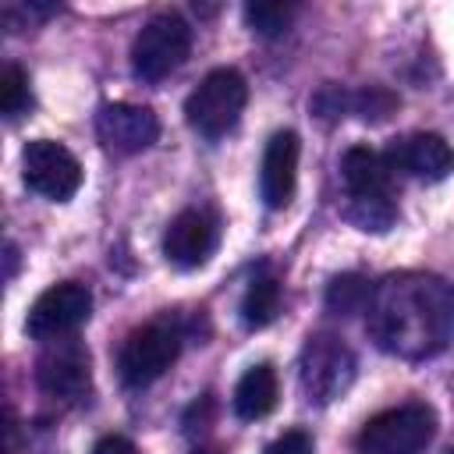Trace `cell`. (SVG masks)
Here are the masks:
<instances>
[{
	"instance_id": "1",
	"label": "cell",
	"mask_w": 454,
	"mask_h": 454,
	"mask_svg": "<svg viewBox=\"0 0 454 454\" xmlns=\"http://www.w3.org/2000/svg\"><path fill=\"white\" fill-rule=\"evenodd\" d=\"M365 330L387 355L433 358L454 340V287L433 273H390L372 287Z\"/></svg>"
},
{
	"instance_id": "2",
	"label": "cell",
	"mask_w": 454,
	"mask_h": 454,
	"mask_svg": "<svg viewBox=\"0 0 454 454\" xmlns=\"http://www.w3.org/2000/svg\"><path fill=\"white\" fill-rule=\"evenodd\" d=\"M192 53V25L177 14V11H160L153 14L135 43H131V71L138 82H163L167 74H174Z\"/></svg>"
},
{
	"instance_id": "3",
	"label": "cell",
	"mask_w": 454,
	"mask_h": 454,
	"mask_svg": "<svg viewBox=\"0 0 454 454\" xmlns=\"http://www.w3.org/2000/svg\"><path fill=\"white\" fill-rule=\"evenodd\" d=\"M436 436V411L426 401H408L372 415L358 433L362 454H422Z\"/></svg>"
},
{
	"instance_id": "4",
	"label": "cell",
	"mask_w": 454,
	"mask_h": 454,
	"mask_svg": "<svg viewBox=\"0 0 454 454\" xmlns=\"http://www.w3.org/2000/svg\"><path fill=\"white\" fill-rule=\"evenodd\" d=\"M248 103V85L234 67L209 71L184 99V117L202 138H223Z\"/></svg>"
},
{
	"instance_id": "5",
	"label": "cell",
	"mask_w": 454,
	"mask_h": 454,
	"mask_svg": "<svg viewBox=\"0 0 454 454\" xmlns=\"http://www.w3.org/2000/svg\"><path fill=\"white\" fill-rule=\"evenodd\" d=\"M181 340L184 330L170 319H156L145 323L138 330H131L117 351V372L124 380V387H149L156 383L181 355Z\"/></svg>"
},
{
	"instance_id": "6",
	"label": "cell",
	"mask_w": 454,
	"mask_h": 454,
	"mask_svg": "<svg viewBox=\"0 0 454 454\" xmlns=\"http://www.w3.org/2000/svg\"><path fill=\"white\" fill-rule=\"evenodd\" d=\"M89 316H92V291L78 280H60L32 301L25 316V333L32 340L50 344V340L74 333Z\"/></svg>"
},
{
	"instance_id": "7",
	"label": "cell",
	"mask_w": 454,
	"mask_h": 454,
	"mask_svg": "<svg viewBox=\"0 0 454 454\" xmlns=\"http://www.w3.org/2000/svg\"><path fill=\"white\" fill-rule=\"evenodd\" d=\"M355 380V355L351 348L333 333L309 337L301 351V390L316 404L337 401Z\"/></svg>"
},
{
	"instance_id": "8",
	"label": "cell",
	"mask_w": 454,
	"mask_h": 454,
	"mask_svg": "<svg viewBox=\"0 0 454 454\" xmlns=\"http://www.w3.org/2000/svg\"><path fill=\"white\" fill-rule=\"evenodd\" d=\"M21 177L28 192L50 202H67L82 188V163L67 145L53 138H32L21 153Z\"/></svg>"
},
{
	"instance_id": "9",
	"label": "cell",
	"mask_w": 454,
	"mask_h": 454,
	"mask_svg": "<svg viewBox=\"0 0 454 454\" xmlns=\"http://www.w3.org/2000/svg\"><path fill=\"white\" fill-rule=\"evenodd\" d=\"M35 383L43 394L57 401H82L92 387V358L89 348L78 340H50L35 362Z\"/></svg>"
},
{
	"instance_id": "10",
	"label": "cell",
	"mask_w": 454,
	"mask_h": 454,
	"mask_svg": "<svg viewBox=\"0 0 454 454\" xmlns=\"http://www.w3.org/2000/svg\"><path fill=\"white\" fill-rule=\"evenodd\" d=\"M99 142L117 156H135L160 138V117L138 103H103L96 114Z\"/></svg>"
},
{
	"instance_id": "11",
	"label": "cell",
	"mask_w": 454,
	"mask_h": 454,
	"mask_svg": "<svg viewBox=\"0 0 454 454\" xmlns=\"http://www.w3.org/2000/svg\"><path fill=\"white\" fill-rule=\"evenodd\" d=\"M216 220L202 209H181L167 234H163V255L177 270H199L216 252Z\"/></svg>"
},
{
	"instance_id": "12",
	"label": "cell",
	"mask_w": 454,
	"mask_h": 454,
	"mask_svg": "<svg viewBox=\"0 0 454 454\" xmlns=\"http://www.w3.org/2000/svg\"><path fill=\"white\" fill-rule=\"evenodd\" d=\"M394 170H404L419 181H443L454 170V145L436 131H415L397 138L387 149Z\"/></svg>"
},
{
	"instance_id": "13",
	"label": "cell",
	"mask_w": 454,
	"mask_h": 454,
	"mask_svg": "<svg viewBox=\"0 0 454 454\" xmlns=\"http://www.w3.org/2000/svg\"><path fill=\"white\" fill-rule=\"evenodd\" d=\"M298 156H301V142L294 131H277L266 142L259 167V195L270 209H284L291 202L298 184Z\"/></svg>"
},
{
	"instance_id": "14",
	"label": "cell",
	"mask_w": 454,
	"mask_h": 454,
	"mask_svg": "<svg viewBox=\"0 0 454 454\" xmlns=\"http://www.w3.org/2000/svg\"><path fill=\"white\" fill-rule=\"evenodd\" d=\"M340 177L351 192V199H390L394 167L383 153L369 145H351L340 156Z\"/></svg>"
},
{
	"instance_id": "15",
	"label": "cell",
	"mask_w": 454,
	"mask_h": 454,
	"mask_svg": "<svg viewBox=\"0 0 454 454\" xmlns=\"http://www.w3.org/2000/svg\"><path fill=\"white\" fill-rule=\"evenodd\" d=\"M277 394H280V387H277L273 365L259 362V365L245 369V376L238 380L234 397H231V408H234L238 419L255 422V419H266V415L277 408Z\"/></svg>"
},
{
	"instance_id": "16",
	"label": "cell",
	"mask_w": 454,
	"mask_h": 454,
	"mask_svg": "<svg viewBox=\"0 0 454 454\" xmlns=\"http://www.w3.org/2000/svg\"><path fill=\"white\" fill-rule=\"evenodd\" d=\"M277 312H280V284L273 277L252 280L245 298H241V323L248 330H262L277 319Z\"/></svg>"
},
{
	"instance_id": "17",
	"label": "cell",
	"mask_w": 454,
	"mask_h": 454,
	"mask_svg": "<svg viewBox=\"0 0 454 454\" xmlns=\"http://www.w3.org/2000/svg\"><path fill=\"white\" fill-rule=\"evenodd\" d=\"M369 298H372V291L358 273H340L326 287V309L337 316H355V312L369 309Z\"/></svg>"
},
{
	"instance_id": "18",
	"label": "cell",
	"mask_w": 454,
	"mask_h": 454,
	"mask_svg": "<svg viewBox=\"0 0 454 454\" xmlns=\"http://www.w3.org/2000/svg\"><path fill=\"white\" fill-rule=\"evenodd\" d=\"M294 18V7L291 4H273V0H255L245 7V21L252 25V32L273 39V35H284L287 25Z\"/></svg>"
},
{
	"instance_id": "19",
	"label": "cell",
	"mask_w": 454,
	"mask_h": 454,
	"mask_svg": "<svg viewBox=\"0 0 454 454\" xmlns=\"http://www.w3.org/2000/svg\"><path fill=\"white\" fill-rule=\"evenodd\" d=\"M32 106V89H28V74L18 64H4L0 71V110L4 117H21Z\"/></svg>"
},
{
	"instance_id": "20",
	"label": "cell",
	"mask_w": 454,
	"mask_h": 454,
	"mask_svg": "<svg viewBox=\"0 0 454 454\" xmlns=\"http://www.w3.org/2000/svg\"><path fill=\"white\" fill-rule=\"evenodd\" d=\"M344 216L358 227V231H387L390 223H394V216H397V209H394V202L390 199H351L348 202V209H344Z\"/></svg>"
},
{
	"instance_id": "21",
	"label": "cell",
	"mask_w": 454,
	"mask_h": 454,
	"mask_svg": "<svg viewBox=\"0 0 454 454\" xmlns=\"http://www.w3.org/2000/svg\"><path fill=\"white\" fill-rule=\"evenodd\" d=\"M351 106L362 121H387L397 106V96H390L387 89H365V92L351 96Z\"/></svg>"
},
{
	"instance_id": "22",
	"label": "cell",
	"mask_w": 454,
	"mask_h": 454,
	"mask_svg": "<svg viewBox=\"0 0 454 454\" xmlns=\"http://www.w3.org/2000/svg\"><path fill=\"white\" fill-rule=\"evenodd\" d=\"M312 436L305 433V429H287V433H280L262 454H312Z\"/></svg>"
},
{
	"instance_id": "23",
	"label": "cell",
	"mask_w": 454,
	"mask_h": 454,
	"mask_svg": "<svg viewBox=\"0 0 454 454\" xmlns=\"http://www.w3.org/2000/svg\"><path fill=\"white\" fill-rule=\"evenodd\" d=\"M92 454H138V447H135L128 436H121V433H110V436H99V440H96Z\"/></svg>"
},
{
	"instance_id": "24",
	"label": "cell",
	"mask_w": 454,
	"mask_h": 454,
	"mask_svg": "<svg viewBox=\"0 0 454 454\" xmlns=\"http://www.w3.org/2000/svg\"><path fill=\"white\" fill-rule=\"evenodd\" d=\"M14 266H18V248L7 241V277H14Z\"/></svg>"
},
{
	"instance_id": "25",
	"label": "cell",
	"mask_w": 454,
	"mask_h": 454,
	"mask_svg": "<svg viewBox=\"0 0 454 454\" xmlns=\"http://www.w3.org/2000/svg\"><path fill=\"white\" fill-rule=\"evenodd\" d=\"M192 454H213V450H202V447H195V450H192Z\"/></svg>"
},
{
	"instance_id": "26",
	"label": "cell",
	"mask_w": 454,
	"mask_h": 454,
	"mask_svg": "<svg viewBox=\"0 0 454 454\" xmlns=\"http://www.w3.org/2000/svg\"><path fill=\"white\" fill-rule=\"evenodd\" d=\"M450 454H454V450H450Z\"/></svg>"
}]
</instances>
